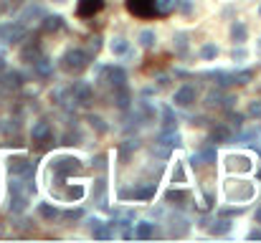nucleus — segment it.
I'll return each mask as SVG.
<instances>
[{"instance_id":"20e7f679","label":"nucleus","mask_w":261,"mask_h":243,"mask_svg":"<svg viewBox=\"0 0 261 243\" xmlns=\"http://www.w3.org/2000/svg\"><path fill=\"white\" fill-rule=\"evenodd\" d=\"M31 139L36 142L38 147H46L49 142L53 139V129H51V122H46V119H38L36 124H33V129H31Z\"/></svg>"},{"instance_id":"4d7b16f0","label":"nucleus","mask_w":261,"mask_h":243,"mask_svg":"<svg viewBox=\"0 0 261 243\" xmlns=\"http://www.w3.org/2000/svg\"><path fill=\"white\" fill-rule=\"evenodd\" d=\"M259 15H261V5H259Z\"/></svg>"},{"instance_id":"7ed1b4c3","label":"nucleus","mask_w":261,"mask_h":243,"mask_svg":"<svg viewBox=\"0 0 261 243\" xmlns=\"http://www.w3.org/2000/svg\"><path fill=\"white\" fill-rule=\"evenodd\" d=\"M99 71H101V79L99 81H104L107 86H112V89L127 84V71H124L122 66H104V69H99Z\"/></svg>"},{"instance_id":"2eb2a0df","label":"nucleus","mask_w":261,"mask_h":243,"mask_svg":"<svg viewBox=\"0 0 261 243\" xmlns=\"http://www.w3.org/2000/svg\"><path fill=\"white\" fill-rule=\"evenodd\" d=\"M112 102H114L117 109H130V104H132V91L127 89V84L117 86L114 94H112Z\"/></svg>"},{"instance_id":"aec40b11","label":"nucleus","mask_w":261,"mask_h":243,"mask_svg":"<svg viewBox=\"0 0 261 243\" xmlns=\"http://www.w3.org/2000/svg\"><path fill=\"white\" fill-rule=\"evenodd\" d=\"M165 200H167L170 205L185 208V205L190 203V193H185V190H167V195H165Z\"/></svg>"},{"instance_id":"a18cd8bd","label":"nucleus","mask_w":261,"mask_h":243,"mask_svg":"<svg viewBox=\"0 0 261 243\" xmlns=\"http://www.w3.org/2000/svg\"><path fill=\"white\" fill-rule=\"evenodd\" d=\"M101 48V36H94V38H89V53H97Z\"/></svg>"},{"instance_id":"7c9ffc66","label":"nucleus","mask_w":261,"mask_h":243,"mask_svg":"<svg viewBox=\"0 0 261 243\" xmlns=\"http://www.w3.org/2000/svg\"><path fill=\"white\" fill-rule=\"evenodd\" d=\"M215 56H218V46H215V43H203L200 46V59L203 61H213Z\"/></svg>"},{"instance_id":"6ab92c4d","label":"nucleus","mask_w":261,"mask_h":243,"mask_svg":"<svg viewBox=\"0 0 261 243\" xmlns=\"http://www.w3.org/2000/svg\"><path fill=\"white\" fill-rule=\"evenodd\" d=\"M64 28V18L61 15H43L41 18V30L43 33H56Z\"/></svg>"},{"instance_id":"2f4dec72","label":"nucleus","mask_w":261,"mask_h":243,"mask_svg":"<svg viewBox=\"0 0 261 243\" xmlns=\"http://www.w3.org/2000/svg\"><path fill=\"white\" fill-rule=\"evenodd\" d=\"M231 195L236 197V200H248V197L254 195V187L248 182H241V187H238V190H231Z\"/></svg>"},{"instance_id":"de8ad7c7","label":"nucleus","mask_w":261,"mask_h":243,"mask_svg":"<svg viewBox=\"0 0 261 243\" xmlns=\"http://www.w3.org/2000/svg\"><path fill=\"white\" fill-rule=\"evenodd\" d=\"M246 56L248 53L244 48H233V61H246Z\"/></svg>"},{"instance_id":"a878e982","label":"nucleus","mask_w":261,"mask_h":243,"mask_svg":"<svg viewBox=\"0 0 261 243\" xmlns=\"http://www.w3.org/2000/svg\"><path fill=\"white\" fill-rule=\"evenodd\" d=\"M180 0H155V13L157 15H170L178 8Z\"/></svg>"},{"instance_id":"423d86ee","label":"nucleus","mask_w":261,"mask_h":243,"mask_svg":"<svg viewBox=\"0 0 261 243\" xmlns=\"http://www.w3.org/2000/svg\"><path fill=\"white\" fill-rule=\"evenodd\" d=\"M127 13L134 18H152L155 15V0H127Z\"/></svg>"},{"instance_id":"dca6fc26","label":"nucleus","mask_w":261,"mask_h":243,"mask_svg":"<svg viewBox=\"0 0 261 243\" xmlns=\"http://www.w3.org/2000/svg\"><path fill=\"white\" fill-rule=\"evenodd\" d=\"M43 53V48H41V41H28L26 46H23V51H20V59H23L26 63H33L38 56Z\"/></svg>"},{"instance_id":"0eeeda50","label":"nucleus","mask_w":261,"mask_h":243,"mask_svg":"<svg viewBox=\"0 0 261 243\" xmlns=\"http://www.w3.org/2000/svg\"><path fill=\"white\" fill-rule=\"evenodd\" d=\"M71 102L79 104V106H89L94 102V89L89 86L86 81H79L71 86Z\"/></svg>"},{"instance_id":"c756f323","label":"nucleus","mask_w":261,"mask_h":243,"mask_svg":"<svg viewBox=\"0 0 261 243\" xmlns=\"http://www.w3.org/2000/svg\"><path fill=\"white\" fill-rule=\"evenodd\" d=\"M155 43H157V36H155V30L145 28V30L140 33V46H142V48H155Z\"/></svg>"},{"instance_id":"5701e85b","label":"nucleus","mask_w":261,"mask_h":243,"mask_svg":"<svg viewBox=\"0 0 261 243\" xmlns=\"http://www.w3.org/2000/svg\"><path fill=\"white\" fill-rule=\"evenodd\" d=\"M132 230H134V238H142V241L145 238H152L155 236V223H150V220H140Z\"/></svg>"},{"instance_id":"c9c22d12","label":"nucleus","mask_w":261,"mask_h":243,"mask_svg":"<svg viewBox=\"0 0 261 243\" xmlns=\"http://www.w3.org/2000/svg\"><path fill=\"white\" fill-rule=\"evenodd\" d=\"M198 154H200L203 165H211V162H215V145L211 142V145H206V147H203V150H200Z\"/></svg>"},{"instance_id":"39448f33","label":"nucleus","mask_w":261,"mask_h":243,"mask_svg":"<svg viewBox=\"0 0 261 243\" xmlns=\"http://www.w3.org/2000/svg\"><path fill=\"white\" fill-rule=\"evenodd\" d=\"M26 36H28V28L23 26V23H8V26H3L0 28V38H3L5 43H10V46H13V43H20V41H26Z\"/></svg>"},{"instance_id":"f3484780","label":"nucleus","mask_w":261,"mask_h":243,"mask_svg":"<svg viewBox=\"0 0 261 243\" xmlns=\"http://www.w3.org/2000/svg\"><path fill=\"white\" fill-rule=\"evenodd\" d=\"M231 139H233V135H231V129L226 124H215L211 129V142L213 145H226V142H231Z\"/></svg>"},{"instance_id":"c03bdc74","label":"nucleus","mask_w":261,"mask_h":243,"mask_svg":"<svg viewBox=\"0 0 261 243\" xmlns=\"http://www.w3.org/2000/svg\"><path fill=\"white\" fill-rule=\"evenodd\" d=\"M137 147H140V142H137V139H130V142H127V145H124V147H122V157H124V160H127V154H130L132 150H137Z\"/></svg>"},{"instance_id":"3c124183","label":"nucleus","mask_w":261,"mask_h":243,"mask_svg":"<svg viewBox=\"0 0 261 243\" xmlns=\"http://www.w3.org/2000/svg\"><path fill=\"white\" fill-rule=\"evenodd\" d=\"M248 238H261V230H251V233H248Z\"/></svg>"},{"instance_id":"e433bc0d","label":"nucleus","mask_w":261,"mask_h":243,"mask_svg":"<svg viewBox=\"0 0 261 243\" xmlns=\"http://www.w3.org/2000/svg\"><path fill=\"white\" fill-rule=\"evenodd\" d=\"M251 79H254L251 69H241V71L233 74V84H251Z\"/></svg>"},{"instance_id":"5fc2aeb1","label":"nucleus","mask_w":261,"mask_h":243,"mask_svg":"<svg viewBox=\"0 0 261 243\" xmlns=\"http://www.w3.org/2000/svg\"><path fill=\"white\" fill-rule=\"evenodd\" d=\"M3 10H5V3H0V13H3Z\"/></svg>"},{"instance_id":"b1692460","label":"nucleus","mask_w":261,"mask_h":243,"mask_svg":"<svg viewBox=\"0 0 261 243\" xmlns=\"http://www.w3.org/2000/svg\"><path fill=\"white\" fill-rule=\"evenodd\" d=\"M208 79H213V81H215V86L226 89V86H231V84H233V74H228V71H211V74H208Z\"/></svg>"},{"instance_id":"4468645a","label":"nucleus","mask_w":261,"mask_h":243,"mask_svg":"<svg viewBox=\"0 0 261 243\" xmlns=\"http://www.w3.org/2000/svg\"><path fill=\"white\" fill-rule=\"evenodd\" d=\"M43 15H46V10H43L41 5H28L23 13H20V20H18V23H23V26H28V23H41Z\"/></svg>"},{"instance_id":"473e14b6","label":"nucleus","mask_w":261,"mask_h":243,"mask_svg":"<svg viewBox=\"0 0 261 243\" xmlns=\"http://www.w3.org/2000/svg\"><path fill=\"white\" fill-rule=\"evenodd\" d=\"M137 109H140V114H142L145 122H152V119H155V106L147 102V99H142V102L137 104Z\"/></svg>"},{"instance_id":"1a4fd4ad","label":"nucleus","mask_w":261,"mask_h":243,"mask_svg":"<svg viewBox=\"0 0 261 243\" xmlns=\"http://www.w3.org/2000/svg\"><path fill=\"white\" fill-rule=\"evenodd\" d=\"M8 172L16 175V178H33V162L28 157H10Z\"/></svg>"},{"instance_id":"13d9d810","label":"nucleus","mask_w":261,"mask_h":243,"mask_svg":"<svg viewBox=\"0 0 261 243\" xmlns=\"http://www.w3.org/2000/svg\"><path fill=\"white\" fill-rule=\"evenodd\" d=\"M13 3H20V0H13Z\"/></svg>"},{"instance_id":"79ce46f5","label":"nucleus","mask_w":261,"mask_h":243,"mask_svg":"<svg viewBox=\"0 0 261 243\" xmlns=\"http://www.w3.org/2000/svg\"><path fill=\"white\" fill-rule=\"evenodd\" d=\"M173 182H185V170H183V165H175V170H173Z\"/></svg>"},{"instance_id":"ddd939ff","label":"nucleus","mask_w":261,"mask_h":243,"mask_svg":"<svg viewBox=\"0 0 261 243\" xmlns=\"http://www.w3.org/2000/svg\"><path fill=\"white\" fill-rule=\"evenodd\" d=\"M0 86H3V91H18L20 86H23V74L20 71H5L3 79H0Z\"/></svg>"},{"instance_id":"58836bf2","label":"nucleus","mask_w":261,"mask_h":243,"mask_svg":"<svg viewBox=\"0 0 261 243\" xmlns=\"http://www.w3.org/2000/svg\"><path fill=\"white\" fill-rule=\"evenodd\" d=\"M89 124H92L97 132H99V135H104V132H107V124H104V119H101V117H89Z\"/></svg>"},{"instance_id":"72a5a7b5","label":"nucleus","mask_w":261,"mask_h":243,"mask_svg":"<svg viewBox=\"0 0 261 243\" xmlns=\"http://www.w3.org/2000/svg\"><path fill=\"white\" fill-rule=\"evenodd\" d=\"M175 124H178V117L173 114V109L163 106V129H173Z\"/></svg>"},{"instance_id":"f8f14e48","label":"nucleus","mask_w":261,"mask_h":243,"mask_svg":"<svg viewBox=\"0 0 261 243\" xmlns=\"http://www.w3.org/2000/svg\"><path fill=\"white\" fill-rule=\"evenodd\" d=\"M31 66H33V71H36L38 79H51V76H53V61L46 56V53H41Z\"/></svg>"},{"instance_id":"9d476101","label":"nucleus","mask_w":261,"mask_h":243,"mask_svg":"<svg viewBox=\"0 0 261 243\" xmlns=\"http://www.w3.org/2000/svg\"><path fill=\"white\" fill-rule=\"evenodd\" d=\"M196 99H198V89L193 84H185V86H180V89L175 91L173 102H175V106H193Z\"/></svg>"},{"instance_id":"393cba45","label":"nucleus","mask_w":261,"mask_h":243,"mask_svg":"<svg viewBox=\"0 0 261 243\" xmlns=\"http://www.w3.org/2000/svg\"><path fill=\"white\" fill-rule=\"evenodd\" d=\"M173 48H175V56H180V59L185 56V53H188V33H175Z\"/></svg>"},{"instance_id":"603ef678","label":"nucleus","mask_w":261,"mask_h":243,"mask_svg":"<svg viewBox=\"0 0 261 243\" xmlns=\"http://www.w3.org/2000/svg\"><path fill=\"white\" fill-rule=\"evenodd\" d=\"M256 223H261V208H256Z\"/></svg>"},{"instance_id":"4c0bfd02","label":"nucleus","mask_w":261,"mask_h":243,"mask_svg":"<svg viewBox=\"0 0 261 243\" xmlns=\"http://www.w3.org/2000/svg\"><path fill=\"white\" fill-rule=\"evenodd\" d=\"M66 195H69L71 200H82L84 197V185H69L66 187Z\"/></svg>"},{"instance_id":"6e6d98bb","label":"nucleus","mask_w":261,"mask_h":243,"mask_svg":"<svg viewBox=\"0 0 261 243\" xmlns=\"http://www.w3.org/2000/svg\"><path fill=\"white\" fill-rule=\"evenodd\" d=\"M56 3H66V0H56Z\"/></svg>"},{"instance_id":"cd10ccee","label":"nucleus","mask_w":261,"mask_h":243,"mask_svg":"<svg viewBox=\"0 0 261 243\" xmlns=\"http://www.w3.org/2000/svg\"><path fill=\"white\" fill-rule=\"evenodd\" d=\"M38 215H41L43 220H56V218H59V208H56V205H49V203H41V205H38Z\"/></svg>"},{"instance_id":"c85d7f7f","label":"nucleus","mask_w":261,"mask_h":243,"mask_svg":"<svg viewBox=\"0 0 261 243\" xmlns=\"http://www.w3.org/2000/svg\"><path fill=\"white\" fill-rule=\"evenodd\" d=\"M109 48H112V53H114V56H124V53H130V41H127V38H114Z\"/></svg>"},{"instance_id":"f704fd0d","label":"nucleus","mask_w":261,"mask_h":243,"mask_svg":"<svg viewBox=\"0 0 261 243\" xmlns=\"http://www.w3.org/2000/svg\"><path fill=\"white\" fill-rule=\"evenodd\" d=\"M206 104H208V106H221V104H223V91H221V86H218V89H211V91H208Z\"/></svg>"},{"instance_id":"bf43d9fd","label":"nucleus","mask_w":261,"mask_h":243,"mask_svg":"<svg viewBox=\"0 0 261 243\" xmlns=\"http://www.w3.org/2000/svg\"><path fill=\"white\" fill-rule=\"evenodd\" d=\"M259 180H261V172H259Z\"/></svg>"},{"instance_id":"412c9836","label":"nucleus","mask_w":261,"mask_h":243,"mask_svg":"<svg viewBox=\"0 0 261 243\" xmlns=\"http://www.w3.org/2000/svg\"><path fill=\"white\" fill-rule=\"evenodd\" d=\"M246 38H248V28L241 23V20H233L231 23V41L241 46V43H246Z\"/></svg>"},{"instance_id":"6e6552de","label":"nucleus","mask_w":261,"mask_h":243,"mask_svg":"<svg viewBox=\"0 0 261 243\" xmlns=\"http://www.w3.org/2000/svg\"><path fill=\"white\" fill-rule=\"evenodd\" d=\"M119 197L127 200V197H134V200H150L155 197V182H145V185H134L130 190H119Z\"/></svg>"},{"instance_id":"49530a36","label":"nucleus","mask_w":261,"mask_h":243,"mask_svg":"<svg viewBox=\"0 0 261 243\" xmlns=\"http://www.w3.org/2000/svg\"><path fill=\"white\" fill-rule=\"evenodd\" d=\"M178 8L183 10L185 15H190V13H193V0H183V3H178Z\"/></svg>"},{"instance_id":"37998d69","label":"nucleus","mask_w":261,"mask_h":243,"mask_svg":"<svg viewBox=\"0 0 261 243\" xmlns=\"http://www.w3.org/2000/svg\"><path fill=\"white\" fill-rule=\"evenodd\" d=\"M79 218H84V211H82V208H74V211H66V213H64V220H79Z\"/></svg>"},{"instance_id":"f257e3e1","label":"nucleus","mask_w":261,"mask_h":243,"mask_svg":"<svg viewBox=\"0 0 261 243\" xmlns=\"http://www.w3.org/2000/svg\"><path fill=\"white\" fill-rule=\"evenodd\" d=\"M89 61H92V53L84 51V48H66L64 51V56L59 59V66H61V71L66 74H82Z\"/></svg>"},{"instance_id":"a19ab883","label":"nucleus","mask_w":261,"mask_h":243,"mask_svg":"<svg viewBox=\"0 0 261 243\" xmlns=\"http://www.w3.org/2000/svg\"><path fill=\"white\" fill-rule=\"evenodd\" d=\"M244 114H238V112H231V109H228V122H231V124L236 127V129H241L244 127Z\"/></svg>"},{"instance_id":"680f3d73","label":"nucleus","mask_w":261,"mask_h":243,"mask_svg":"<svg viewBox=\"0 0 261 243\" xmlns=\"http://www.w3.org/2000/svg\"><path fill=\"white\" fill-rule=\"evenodd\" d=\"M0 233H3V230H0Z\"/></svg>"},{"instance_id":"f03ea898","label":"nucleus","mask_w":261,"mask_h":243,"mask_svg":"<svg viewBox=\"0 0 261 243\" xmlns=\"http://www.w3.org/2000/svg\"><path fill=\"white\" fill-rule=\"evenodd\" d=\"M51 172H53V178L61 182L66 178H71V175H82L84 165H82V160H76V157H56L51 162Z\"/></svg>"},{"instance_id":"864d4df0","label":"nucleus","mask_w":261,"mask_h":243,"mask_svg":"<svg viewBox=\"0 0 261 243\" xmlns=\"http://www.w3.org/2000/svg\"><path fill=\"white\" fill-rule=\"evenodd\" d=\"M3 69H5V59H3V56H0V71H3Z\"/></svg>"},{"instance_id":"052dcab7","label":"nucleus","mask_w":261,"mask_h":243,"mask_svg":"<svg viewBox=\"0 0 261 243\" xmlns=\"http://www.w3.org/2000/svg\"><path fill=\"white\" fill-rule=\"evenodd\" d=\"M259 46H261V41H259Z\"/></svg>"},{"instance_id":"ea45409f","label":"nucleus","mask_w":261,"mask_h":243,"mask_svg":"<svg viewBox=\"0 0 261 243\" xmlns=\"http://www.w3.org/2000/svg\"><path fill=\"white\" fill-rule=\"evenodd\" d=\"M248 117L261 119V99H254V102L248 104Z\"/></svg>"},{"instance_id":"09e8293b","label":"nucleus","mask_w":261,"mask_h":243,"mask_svg":"<svg viewBox=\"0 0 261 243\" xmlns=\"http://www.w3.org/2000/svg\"><path fill=\"white\" fill-rule=\"evenodd\" d=\"M170 84V76L167 74H157V86H167Z\"/></svg>"},{"instance_id":"bb28decb","label":"nucleus","mask_w":261,"mask_h":243,"mask_svg":"<svg viewBox=\"0 0 261 243\" xmlns=\"http://www.w3.org/2000/svg\"><path fill=\"white\" fill-rule=\"evenodd\" d=\"M231 228H233L231 220H228V218H221V220H215V223L211 226V233H213V236H226Z\"/></svg>"},{"instance_id":"4be33fe9","label":"nucleus","mask_w":261,"mask_h":243,"mask_svg":"<svg viewBox=\"0 0 261 243\" xmlns=\"http://www.w3.org/2000/svg\"><path fill=\"white\" fill-rule=\"evenodd\" d=\"M26 205H28L26 193H10V213H23Z\"/></svg>"},{"instance_id":"9b49d317","label":"nucleus","mask_w":261,"mask_h":243,"mask_svg":"<svg viewBox=\"0 0 261 243\" xmlns=\"http://www.w3.org/2000/svg\"><path fill=\"white\" fill-rule=\"evenodd\" d=\"M101 8H104V0H79L76 13H79V18H94Z\"/></svg>"},{"instance_id":"8fccbe9b","label":"nucleus","mask_w":261,"mask_h":243,"mask_svg":"<svg viewBox=\"0 0 261 243\" xmlns=\"http://www.w3.org/2000/svg\"><path fill=\"white\" fill-rule=\"evenodd\" d=\"M244 213V208H226L223 215H241Z\"/></svg>"},{"instance_id":"a211bd4d","label":"nucleus","mask_w":261,"mask_h":243,"mask_svg":"<svg viewBox=\"0 0 261 243\" xmlns=\"http://www.w3.org/2000/svg\"><path fill=\"white\" fill-rule=\"evenodd\" d=\"M157 142H160V145H165V147H178L180 142H183V137H180V132L173 127V129H163L160 137H157Z\"/></svg>"}]
</instances>
